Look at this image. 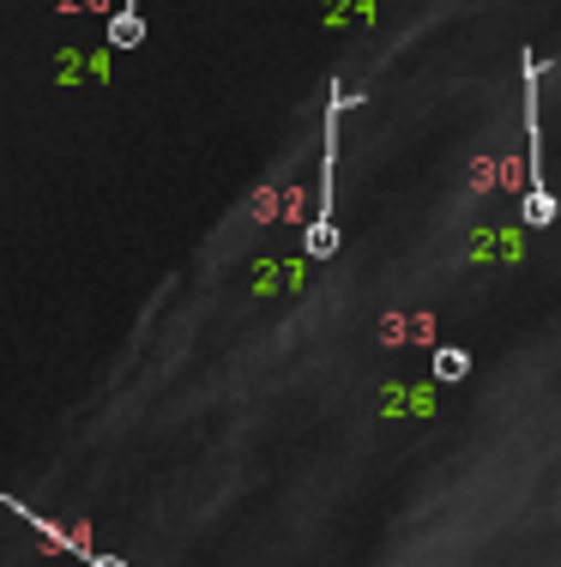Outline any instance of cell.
<instances>
[{"instance_id":"6da1fadb","label":"cell","mask_w":561,"mask_h":567,"mask_svg":"<svg viewBox=\"0 0 561 567\" xmlns=\"http://www.w3.org/2000/svg\"><path fill=\"white\" fill-rule=\"evenodd\" d=\"M519 73H526V175H531V194H526V224L531 229H550L555 224V194H550V182H543V115H538V79H543V61L531 55H519Z\"/></svg>"},{"instance_id":"3957f363","label":"cell","mask_w":561,"mask_h":567,"mask_svg":"<svg viewBox=\"0 0 561 567\" xmlns=\"http://www.w3.org/2000/svg\"><path fill=\"white\" fill-rule=\"evenodd\" d=\"M145 43V12L139 0H122V12L110 19V49H139Z\"/></svg>"},{"instance_id":"277c9868","label":"cell","mask_w":561,"mask_h":567,"mask_svg":"<svg viewBox=\"0 0 561 567\" xmlns=\"http://www.w3.org/2000/svg\"><path fill=\"white\" fill-rule=\"evenodd\" d=\"M465 374H471V350H459V344H440L435 350V381H465Z\"/></svg>"},{"instance_id":"7a4b0ae2","label":"cell","mask_w":561,"mask_h":567,"mask_svg":"<svg viewBox=\"0 0 561 567\" xmlns=\"http://www.w3.org/2000/svg\"><path fill=\"white\" fill-rule=\"evenodd\" d=\"M344 91L332 85L326 91V157H320V206H314V224L309 236H302V248L314 254V260H332L339 254V218H332V169H339V115H344Z\"/></svg>"},{"instance_id":"5b68a950","label":"cell","mask_w":561,"mask_h":567,"mask_svg":"<svg viewBox=\"0 0 561 567\" xmlns=\"http://www.w3.org/2000/svg\"><path fill=\"white\" fill-rule=\"evenodd\" d=\"M85 567H127V561H122V556H91Z\"/></svg>"}]
</instances>
